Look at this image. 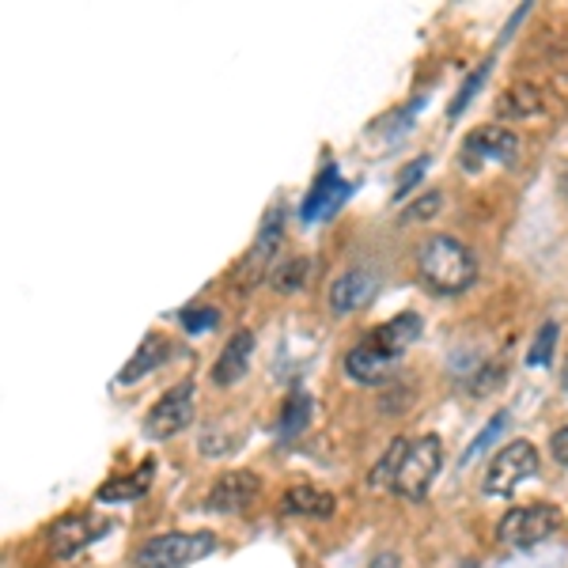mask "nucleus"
I'll return each instance as SVG.
<instances>
[{"label": "nucleus", "instance_id": "1", "mask_svg": "<svg viewBox=\"0 0 568 568\" xmlns=\"http://www.w3.org/2000/svg\"><path fill=\"white\" fill-rule=\"evenodd\" d=\"M417 273L436 296H463L478 281V262L455 235H433L417 251Z\"/></svg>", "mask_w": 568, "mask_h": 568}, {"label": "nucleus", "instance_id": "2", "mask_svg": "<svg viewBox=\"0 0 568 568\" xmlns=\"http://www.w3.org/2000/svg\"><path fill=\"white\" fill-rule=\"evenodd\" d=\"M216 549V535L209 530H171V535H155L136 549V568H190L194 561H205Z\"/></svg>", "mask_w": 568, "mask_h": 568}, {"label": "nucleus", "instance_id": "3", "mask_svg": "<svg viewBox=\"0 0 568 568\" xmlns=\"http://www.w3.org/2000/svg\"><path fill=\"white\" fill-rule=\"evenodd\" d=\"M439 470H444V439L428 433L409 444L406 459H402V470H398V481H394V493H398L402 500H425Z\"/></svg>", "mask_w": 568, "mask_h": 568}, {"label": "nucleus", "instance_id": "4", "mask_svg": "<svg viewBox=\"0 0 568 568\" xmlns=\"http://www.w3.org/2000/svg\"><path fill=\"white\" fill-rule=\"evenodd\" d=\"M538 474V452L530 439H511L504 444L497 455H493L489 470H485L481 493L485 497H511L519 481L535 478Z\"/></svg>", "mask_w": 568, "mask_h": 568}, {"label": "nucleus", "instance_id": "5", "mask_svg": "<svg viewBox=\"0 0 568 568\" xmlns=\"http://www.w3.org/2000/svg\"><path fill=\"white\" fill-rule=\"evenodd\" d=\"M557 527H561V508L557 504H524V508H511L500 519L497 538L508 549H535Z\"/></svg>", "mask_w": 568, "mask_h": 568}, {"label": "nucleus", "instance_id": "6", "mask_svg": "<svg viewBox=\"0 0 568 568\" xmlns=\"http://www.w3.org/2000/svg\"><path fill=\"white\" fill-rule=\"evenodd\" d=\"M194 394H197L194 379L175 383V387H171L149 409V417H144V436H149V439H171V436H179L182 428L194 425Z\"/></svg>", "mask_w": 568, "mask_h": 568}, {"label": "nucleus", "instance_id": "7", "mask_svg": "<svg viewBox=\"0 0 568 568\" xmlns=\"http://www.w3.org/2000/svg\"><path fill=\"white\" fill-rule=\"evenodd\" d=\"M519 155V136L504 125H481L463 141V171H481L485 163H497V168H511Z\"/></svg>", "mask_w": 568, "mask_h": 568}, {"label": "nucleus", "instance_id": "8", "mask_svg": "<svg viewBox=\"0 0 568 568\" xmlns=\"http://www.w3.org/2000/svg\"><path fill=\"white\" fill-rule=\"evenodd\" d=\"M349 197H353V182L342 179L337 163H326V168L318 171L315 186L307 190L304 205H300V220H304V224H329V220L342 213Z\"/></svg>", "mask_w": 568, "mask_h": 568}, {"label": "nucleus", "instance_id": "9", "mask_svg": "<svg viewBox=\"0 0 568 568\" xmlns=\"http://www.w3.org/2000/svg\"><path fill=\"white\" fill-rule=\"evenodd\" d=\"M284 243V209L273 205L270 213H265L262 227H258V240H254L251 254L240 262V288H254V284H262L265 277H270V262L277 258V246Z\"/></svg>", "mask_w": 568, "mask_h": 568}, {"label": "nucleus", "instance_id": "10", "mask_svg": "<svg viewBox=\"0 0 568 568\" xmlns=\"http://www.w3.org/2000/svg\"><path fill=\"white\" fill-rule=\"evenodd\" d=\"M103 535H110V519H99V516H61L58 524L50 527L45 542H50V554L53 557H77L80 549H88L91 542H99Z\"/></svg>", "mask_w": 568, "mask_h": 568}, {"label": "nucleus", "instance_id": "11", "mask_svg": "<svg viewBox=\"0 0 568 568\" xmlns=\"http://www.w3.org/2000/svg\"><path fill=\"white\" fill-rule=\"evenodd\" d=\"M375 296H379V273L372 265H353L329 284V311L334 315H353V311L368 307Z\"/></svg>", "mask_w": 568, "mask_h": 568}, {"label": "nucleus", "instance_id": "12", "mask_svg": "<svg viewBox=\"0 0 568 568\" xmlns=\"http://www.w3.org/2000/svg\"><path fill=\"white\" fill-rule=\"evenodd\" d=\"M258 474L251 470H227L224 478L213 481V489H209V511H216V516H243L246 508H251L254 500H258Z\"/></svg>", "mask_w": 568, "mask_h": 568}, {"label": "nucleus", "instance_id": "13", "mask_svg": "<svg viewBox=\"0 0 568 568\" xmlns=\"http://www.w3.org/2000/svg\"><path fill=\"white\" fill-rule=\"evenodd\" d=\"M394 368H398V361L387 353H379L372 342L356 345L345 356V375H349L353 383H361V387H383V383L394 379Z\"/></svg>", "mask_w": 568, "mask_h": 568}, {"label": "nucleus", "instance_id": "14", "mask_svg": "<svg viewBox=\"0 0 568 568\" xmlns=\"http://www.w3.org/2000/svg\"><path fill=\"white\" fill-rule=\"evenodd\" d=\"M251 356H254V334H251V329H240V334L227 337V345L220 349L216 368H213L216 387H235V383L251 372Z\"/></svg>", "mask_w": 568, "mask_h": 568}, {"label": "nucleus", "instance_id": "15", "mask_svg": "<svg viewBox=\"0 0 568 568\" xmlns=\"http://www.w3.org/2000/svg\"><path fill=\"white\" fill-rule=\"evenodd\" d=\"M417 337H420V315H417V311H402V315L387 318L383 326H375L368 342L379 353H387V356H394V361H398V356L406 353L409 345L417 342Z\"/></svg>", "mask_w": 568, "mask_h": 568}, {"label": "nucleus", "instance_id": "16", "mask_svg": "<svg viewBox=\"0 0 568 568\" xmlns=\"http://www.w3.org/2000/svg\"><path fill=\"white\" fill-rule=\"evenodd\" d=\"M337 508L334 493L315 489V485H292L281 497V516H300V519H329Z\"/></svg>", "mask_w": 568, "mask_h": 568}, {"label": "nucleus", "instance_id": "17", "mask_svg": "<svg viewBox=\"0 0 568 568\" xmlns=\"http://www.w3.org/2000/svg\"><path fill=\"white\" fill-rule=\"evenodd\" d=\"M171 353H175V349H171L168 337L149 334V337H144V342H141V349H136V353L130 356V364H125V368H122V375H118V383H122V387H130V383L144 379V375L160 368L163 361H171Z\"/></svg>", "mask_w": 568, "mask_h": 568}, {"label": "nucleus", "instance_id": "18", "mask_svg": "<svg viewBox=\"0 0 568 568\" xmlns=\"http://www.w3.org/2000/svg\"><path fill=\"white\" fill-rule=\"evenodd\" d=\"M152 474H155V463H144L136 474H122V478H110L103 481V489L95 493L99 504H130V500H141L144 493L152 489Z\"/></svg>", "mask_w": 568, "mask_h": 568}, {"label": "nucleus", "instance_id": "19", "mask_svg": "<svg viewBox=\"0 0 568 568\" xmlns=\"http://www.w3.org/2000/svg\"><path fill=\"white\" fill-rule=\"evenodd\" d=\"M311 417H315V402H311L307 390H292L284 398L281 420H277V436L281 439H300L311 428Z\"/></svg>", "mask_w": 568, "mask_h": 568}, {"label": "nucleus", "instance_id": "20", "mask_svg": "<svg viewBox=\"0 0 568 568\" xmlns=\"http://www.w3.org/2000/svg\"><path fill=\"white\" fill-rule=\"evenodd\" d=\"M409 452V439H390V447L383 452V459L372 466L368 474V489H394L398 481V470H402V459Z\"/></svg>", "mask_w": 568, "mask_h": 568}, {"label": "nucleus", "instance_id": "21", "mask_svg": "<svg viewBox=\"0 0 568 568\" xmlns=\"http://www.w3.org/2000/svg\"><path fill=\"white\" fill-rule=\"evenodd\" d=\"M504 118H530L542 110V95H538L535 84H516L511 91H504V99L497 103Z\"/></svg>", "mask_w": 568, "mask_h": 568}, {"label": "nucleus", "instance_id": "22", "mask_svg": "<svg viewBox=\"0 0 568 568\" xmlns=\"http://www.w3.org/2000/svg\"><path fill=\"white\" fill-rule=\"evenodd\" d=\"M557 337H561V326H557L554 318L538 326V334L530 337V349H527V364H530V368H549V364H554Z\"/></svg>", "mask_w": 568, "mask_h": 568}, {"label": "nucleus", "instance_id": "23", "mask_svg": "<svg viewBox=\"0 0 568 568\" xmlns=\"http://www.w3.org/2000/svg\"><path fill=\"white\" fill-rule=\"evenodd\" d=\"M179 326L186 329L190 337H201V334H209V329H216V326H220V311H216V307H209V304H201V307H182V311H179Z\"/></svg>", "mask_w": 568, "mask_h": 568}, {"label": "nucleus", "instance_id": "24", "mask_svg": "<svg viewBox=\"0 0 568 568\" xmlns=\"http://www.w3.org/2000/svg\"><path fill=\"white\" fill-rule=\"evenodd\" d=\"M489 69H493V61H481V65H478V69H474V72H470V77H466V80H463L459 95H455V99H452V106H447V114H452V118H459V114H463V110H466V106H470V103H474V99H478V91H481V84H485V80H489Z\"/></svg>", "mask_w": 568, "mask_h": 568}, {"label": "nucleus", "instance_id": "25", "mask_svg": "<svg viewBox=\"0 0 568 568\" xmlns=\"http://www.w3.org/2000/svg\"><path fill=\"white\" fill-rule=\"evenodd\" d=\"M307 273H311L307 258H288L284 265L273 270V288H277V292H300L307 284Z\"/></svg>", "mask_w": 568, "mask_h": 568}, {"label": "nucleus", "instance_id": "26", "mask_svg": "<svg viewBox=\"0 0 568 568\" xmlns=\"http://www.w3.org/2000/svg\"><path fill=\"white\" fill-rule=\"evenodd\" d=\"M504 379H508V364H497V361H489V364H481V368H474V379L466 383L470 387V394H478V398H485V394H493V390H500L504 387Z\"/></svg>", "mask_w": 568, "mask_h": 568}, {"label": "nucleus", "instance_id": "27", "mask_svg": "<svg viewBox=\"0 0 568 568\" xmlns=\"http://www.w3.org/2000/svg\"><path fill=\"white\" fill-rule=\"evenodd\" d=\"M504 425H508V414H504V409H500V414H493V417H489V425L481 428L478 439H474V444L463 452V466H470L474 459H478L481 452H489V447H493V439H497V436L504 433Z\"/></svg>", "mask_w": 568, "mask_h": 568}, {"label": "nucleus", "instance_id": "28", "mask_svg": "<svg viewBox=\"0 0 568 568\" xmlns=\"http://www.w3.org/2000/svg\"><path fill=\"white\" fill-rule=\"evenodd\" d=\"M439 209H444V194H425V197H417V201H409L406 205V213H402V220H433V216H439Z\"/></svg>", "mask_w": 568, "mask_h": 568}, {"label": "nucleus", "instance_id": "29", "mask_svg": "<svg viewBox=\"0 0 568 568\" xmlns=\"http://www.w3.org/2000/svg\"><path fill=\"white\" fill-rule=\"evenodd\" d=\"M428 163H433V160H428V155H417V160H414V163H409V168H406V171H402V175H398V186H394V201H402V197H406V194H409V190H414V186H417V182H420V179H425Z\"/></svg>", "mask_w": 568, "mask_h": 568}, {"label": "nucleus", "instance_id": "30", "mask_svg": "<svg viewBox=\"0 0 568 568\" xmlns=\"http://www.w3.org/2000/svg\"><path fill=\"white\" fill-rule=\"evenodd\" d=\"M549 452H554L557 466H568V425L561 428V433H554V439H549Z\"/></svg>", "mask_w": 568, "mask_h": 568}, {"label": "nucleus", "instance_id": "31", "mask_svg": "<svg viewBox=\"0 0 568 568\" xmlns=\"http://www.w3.org/2000/svg\"><path fill=\"white\" fill-rule=\"evenodd\" d=\"M368 568H402V565H398V557H394V554H379Z\"/></svg>", "mask_w": 568, "mask_h": 568}, {"label": "nucleus", "instance_id": "32", "mask_svg": "<svg viewBox=\"0 0 568 568\" xmlns=\"http://www.w3.org/2000/svg\"><path fill=\"white\" fill-rule=\"evenodd\" d=\"M561 390H565V398H568V353H565V364H561Z\"/></svg>", "mask_w": 568, "mask_h": 568}, {"label": "nucleus", "instance_id": "33", "mask_svg": "<svg viewBox=\"0 0 568 568\" xmlns=\"http://www.w3.org/2000/svg\"><path fill=\"white\" fill-rule=\"evenodd\" d=\"M463 568H493V565H485V561H466Z\"/></svg>", "mask_w": 568, "mask_h": 568}]
</instances>
